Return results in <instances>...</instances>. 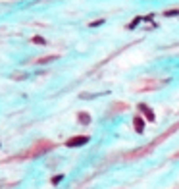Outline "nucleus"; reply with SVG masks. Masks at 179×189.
I'll return each instance as SVG.
<instances>
[{"label": "nucleus", "instance_id": "6e6552de", "mask_svg": "<svg viewBox=\"0 0 179 189\" xmlns=\"http://www.w3.org/2000/svg\"><path fill=\"white\" fill-rule=\"evenodd\" d=\"M177 14H179V12H177V10H170V12H167L166 16H177Z\"/></svg>", "mask_w": 179, "mask_h": 189}, {"label": "nucleus", "instance_id": "0eeeda50", "mask_svg": "<svg viewBox=\"0 0 179 189\" xmlns=\"http://www.w3.org/2000/svg\"><path fill=\"white\" fill-rule=\"evenodd\" d=\"M33 41H35V42H39V44H44V42H46V41L42 39V37H35V39H33Z\"/></svg>", "mask_w": 179, "mask_h": 189}, {"label": "nucleus", "instance_id": "423d86ee", "mask_svg": "<svg viewBox=\"0 0 179 189\" xmlns=\"http://www.w3.org/2000/svg\"><path fill=\"white\" fill-rule=\"evenodd\" d=\"M62 177H64V176H56L54 180H52V183H54V185H56V183H60V182H62Z\"/></svg>", "mask_w": 179, "mask_h": 189}, {"label": "nucleus", "instance_id": "f257e3e1", "mask_svg": "<svg viewBox=\"0 0 179 189\" xmlns=\"http://www.w3.org/2000/svg\"><path fill=\"white\" fill-rule=\"evenodd\" d=\"M89 143V137L87 135H77V137H71L65 141V147H83Z\"/></svg>", "mask_w": 179, "mask_h": 189}, {"label": "nucleus", "instance_id": "f03ea898", "mask_svg": "<svg viewBox=\"0 0 179 189\" xmlns=\"http://www.w3.org/2000/svg\"><path fill=\"white\" fill-rule=\"evenodd\" d=\"M133 126H135V131L137 133H143L144 131V120L141 116H135V120H133Z\"/></svg>", "mask_w": 179, "mask_h": 189}, {"label": "nucleus", "instance_id": "20e7f679", "mask_svg": "<svg viewBox=\"0 0 179 189\" xmlns=\"http://www.w3.org/2000/svg\"><path fill=\"white\" fill-rule=\"evenodd\" d=\"M79 122H81V124H89V122H91V118H89V114L81 112V114H79Z\"/></svg>", "mask_w": 179, "mask_h": 189}, {"label": "nucleus", "instance_id": "7ed1b4c3", "mask_svg": "<svg viewBox=\"0 0 179 189\" xmlns=\"http://www.w3.org/2000/svg\"><path fill=\"white\" fill-rule=\"evenodd\" d=\"M141 110H143V112L144 114H147V118H148V122H154V112H152V110L147 106V104H141Z\"/></svg>", "mask_w": 179, "mask_h": 189}, {"label": "nucleus", "instance_id": "1a4fd4ad", "mask_svg": "<svg viewBox=\"0 0 179 189\" xmlns=\"http://www.w3.org/2000/svg\"><path fill=\"white\" fill-rule=\"evenodd\" d=\"M175 157H179V152H177V154H175Z\"/></svg>", "mask_w": 179, "mask_h": 189}, {"label": "nucleus", "instance_id": "39448f33", "mask_svg": "<svg viewBox=\"0 0 179 189\" xmlns=\"http://www.w3.org/2000/svg\"><path fill=\"white\" fill-rule=\"evenodd\" d=\"M58 56H46V58H39L37 60V64H46V62H52V60H56Z\"/></svg>", "mask_w": 179, "mask_h": 189}]
</instances>
